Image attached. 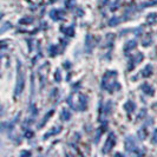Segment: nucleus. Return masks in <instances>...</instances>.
I'll return each instance as SVG.
<instances>
[{"label": "nucleus", "mask_w": 157, "mask_h": 157, "mask_svg": "<svg viewBox=\"0 0 157 157\" xmlns=\"http://www.w3.org/2000/svg\"><path fill=\"white\" fill-rule=\"evenodd\" d=\"M156 20V14H150V17H149V19H148V22H152Z\"/></svg>", "instance_id": "1"}, {"label": "nucleus", "mask_w": 157, "mask_h": 157, "mask_svg": "<svg viewBox=\"0 0 157 157\" xmlns=\"http://www.w3.org/2000/svg\"><path fill=\"white\" fill-rule=\"evenodd\" d=\"M62 116H64V118H65V119H68V117H70V113H68V111H67V110H63Z\"/></svg>", "instance_id": "2"}]
</instances>
